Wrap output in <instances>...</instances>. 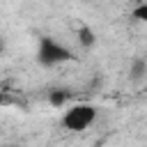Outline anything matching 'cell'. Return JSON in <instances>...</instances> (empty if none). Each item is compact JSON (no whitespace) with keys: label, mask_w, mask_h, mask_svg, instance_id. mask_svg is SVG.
Wrapping results in <instances>:
<instances>
[{"label":"cell","mask_w":147,"mask_h":147,"mask_svg":"<svg viewBox=\"0 0 147 147\" xmlns=\"http://www.w3.org/2000/svg\"><path fill=\"white\" fill-rule=\"evenodd\" d=\"M96 119V108L92 103H74L64 110L62 115V126L74 131V133H80L85 129H90V124Z\"/></svg>","instance_id":"6da1fadb"},{"label":"cell","mask_w":147,"mask_h":147,"mask_svg":"<svg viewBox=\"0 0 147 147\" xmlns=\"http://www.w3.org/2000/svg\"><path fill=\"white\" fill-rule=\"evenodd\" d=\"M71 57H74L71 51H69L64 44L55 41L53 37H41V39H39V48H37V60H39V64H44V67H57V64H62V62H69Z\"/></svg>","instance_id":"7a4b0ae2"},{"label":"cell","mask_w":147,"mask_h":147,"mask_svg":"<svg viewBox=\"0 0 147 147\" xmlns=\"http://www.w3.org/2000/svg\"><path fill=\"white\" fill-rule=\"evenodd\" d=\"M76 34H78V41H80L83 48H90V46H94V41H96V34H94V30H92L90 25H80Z\"/></svg>","instance_id":"3957f363"},{"label":"cell","mask_w":147,"mask_h":147,"mask_svg":"<svg viewBox=\"0 0 147 147\" xmlns=\"http://www.w3.org/2000/svg\"><path fill=\"white\" fill-rule=\"evenodd\" d=\"M129 74H131V80H142V78H145V74H147V62H145L142 57L133 60V64H131Z\"/></svg>","instance_id":"277c9868"},{"label":"cell","mask_w":147,"mask_h":147,"mask_svg":"<svg viewBox=\"0 0 147 147\" xmlns=\"http://www.w3.org/2000/svg\"><path fill=\"white\" fill-rule=\"evenodd\" d=\"M67 101H69V92H67V90H53V92L48 94V103H51L53 108H62Z\"/></svg>","instance_id":"5b68a950"},{"label":"cell","mask_w":147,"mask_h":147,"mask_svg":"<svg viewBox=\"0 0 147 147\" xmlns=\"http://www.w3.org/2000/svg\"><path fill=\"white\" fill-rule=\"evenodd\" d=\"M133 16L138 21H147V2H140L136 9H133Z\"/></svg>","instance_id":"8992f818"},{"label":"cell","mask_w":147,"mask_h":147,"mask_svg":"<svg viewBox=\"0 0 147 147\" xmlns=\"http://www.w3.org/2000/svg\"><path fill=\"white\" fill-rule=\"evenodd\" d=\"M0 51H2V39H0Z\"/></svg>","instance_id":"52a82bcc"}]
</instances>
